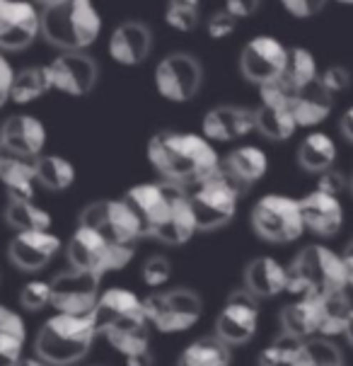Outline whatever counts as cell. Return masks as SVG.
Listing matches in <instances>:
<instances>
[{
    "mask_svg": "<svg viewBox=\"0 0 353 366\" xmlns=\"http://www.w3.org/2000/svg\"><path fill=\"white\" fill-rule=\"evenodd\" d=\"M254 233L266 243L288 245L305 233L298 199L288 194H266L252 209Z\"/></svg>",
    "mask_w": 353,
    "mask_h": 366,
    "instance_id": "cell-9",
    "label": "cell"
},
{
    "mask_svg": "<svg viewBox=\"0 0 353 366\" xmlns=\"http://www.w3.org/2000/svg\"><path fill=\"white\" fill-rule=\"evenodd\" d=\"M153 51L150 27L138 20L121 22L109 36V56L119 66H140Z\"/></svg>",
    "mask_w": 353,
    "mask_h": 366,
    "instance_id": "cell-22",
    "label": "cell"
},
{
    "mask_svg": "<svg viewBox=\"0 0 353 366\" xmlns=\"http://www.w3.org/2000/svg\"><path fill=\"white\" fill-rule=\"evenodd\" d=\"M334 100L329 90L317 80H312L305 88H298L290 97V109H293L295 124L302 129H312L317 124L329 119V114L334 112Z\"/></svg>",
    "mask_w": 353,
    "mask_h": 366,
    "instance_id": "cell-24",
    "label": "cell"
},
{
    "mask_svg": "<svg viewBox=\"0 0 353 366\" xmlns=\"http://www.w3.org/2000/svg\"><path fill=\"white\" fill-rule=\"evenodd\" d=\"M95 337L97 330L90 315L56 313L39 327L34 350L48 366H73L90 355Z\"/></svg>",
    "mask_w": 353,
    "mask_h": 366,
    "instance_id": "cell-5",
    "label": "cell"
},
{
    "mask_svg": "<svg viewBox=\"0 0 353 366\" xmlns=\"http://www.w3.org/2000/svg\"><path fill=\"white\" fill-rule=\"evenodd\" d=\"M288 61V46L271 34H259L250 39L240 54V71L254 85H264L269 80L283 76Z\"/></svg>",
    "mask_w": 353,
    "mask_h": 366,
    "instance_id": "cell-14",
    "label": "cell"
},
{
    "mask_svg": "<svg viewBox=\"0 0 353 366\" xmlns=\"http://www.w3.org/2000/svg\"><path fill=\"white\" fill-rule=\"evenodd\" d=\"M24 340L10 332H0V366H17L24 352Z\"/></svg>",
    "mask_w": 353,
    "mask_h": 366,
    "instance_id": "cell-42",
    "label": "cell"
},
{
    "mask_svg": "<svg viewBox=\"0 0 353 366\" xmlns=\"http://www.w3.org/2000/svg\"><path fill=\"white\" fill-rule=\"evenodd\" d=\"M165 22L170 24L172 29H177V32H191V29L199 27V10L175 8V5H167Z\"/></svg>",
    "mask_w": 353,
    "mask_h": 366,
    "instance_id": "cell-41",
    "label": "cell"
},
{
    "mask_svg": "<svg viewBox=\"0 0 353 366\" xmlns=\"http://www.w3.org/2000/svg\"><path fill=\"white\" fill-rule=\"evenodd\" d=\"M0 332L27 337V325H24L22 315L17 311H12L10 306H5V303H0Z\"/></svg>",
    "mask_w": 353,
    "mask_h": 366,
    "instance_id": "cell-44",
    "label": "cell"
},
{
    "mask_svg": "<svg viewBox=\"0 0 353 366\" xmlns=\"http://www.w3.org/2000/svg\"><path fill=\"white\" fill-rule=\"evenodd\" d=\"M339 129H342V136L349 144H353V107H349L339 119Z\"/></svg>",
    "mask_w": 353,
    "mask_h": 366,
    "instance_id": "cell-51",
    "label": "cell"
},
{
    "mask_svg": "<svg viewBox=\"0 0 353 366\" xmlns=\"http://www.w3.org/2000/svg\"><path fill=\"white\" fill-rule=\"evenodd\" d=\"M36 182L51 192H63L76 182V167L63 156L36 158Z\"/></svg>",
    "mask_w": 353,
    "mask_h": 366,
    "instance_id": "cell-36",
    "label": "cell"
},
{
    "mask_svg": "<svg viewBox=\"0 0 353 366\" xmlns=\"http://www.w3.org/2000/svg\"><path fill=\"white\" fill-rule=\"evenodd\" d=\"M46 71L48 80H51V90L71 97L90 95L97 85V76H100L95 59L85 51H63L46 66Z\"/></svg>",
    "mask_w": 353,
    "mask_h": 366,
    "instance_id": "cell-17",
    "label": "cell"
},
{
    "mask_svg": "<svg viewBox=\"0 0 353 366\" xmlns=\"http://www.w3.org/2000/svg\"><path fill=\"white\" fill-rule=\"evenodd\" d=\"M290 366H344V355L337 342H332V337L314 335L309 340H302L300 352Z\"/></svg>",
    "mask_w": 353,
    "mask_h": 366,
    "instance_id": "cell-34",
    "label": "cell"
},
{
    "mask_svg": "<svg viewBox=\"0 0 353 366\" xmlns=\"http://www.w3.org/2000/svg\"><path fill=\"white\" fill-rule=\"evenodd\" d=\"M12 78H15V71H12L10 61L5 59V54L0 51V107H3V104L10 100Z\"/></svg>",
    "mask_w": 353,
    "mask_h": 366,
    "instance_id": "cell-48",
    "label": "cell"
},
{
    "mask_svg": "<svg viewBox=\"0 0 353 366\" xmlns=\"http://www.w3.org/2000/svg\"><path fill=\"white\" fill-rule=\"evenodd\" d=\"M254 114H257V132L269 141H288L298 129L290 102H262Z\"/></svg>",
    "mask_w": 353,
    "mask_h": 366,
    "instance_id": "cell-29",
    "label": "cell"
},
{
    "mask_svg": "<svg viewBox=\"0 0 353 366\" xmlns=\"http://www.w3.org/2000/svg\"><path fill=\"white\" fill-rule=\"evenodd\" d=\"M126 364L128 366H153L155 364V355L150 352V347H148V350H140V352H133V355H128Z\"/></svg>",
    "mask_w": 353,
    "mask_h": 366,
    "instance_id": "cell-50",
    "label": "cell"
},
{
    "mask_svg": "<svg viewBox=\"0 0 353 366\" xmlns=\"http://www.w3.org/2000/svg\"><path fill=\"white\" fill-rule=\"evenodd\" d=\"M293 90L305 88L312 80L319 78L317 71V61L314 56L307 51V49H288V61H286V71L281 76Z\"/></svg>",
    "mask_w": 353,
    "mask_h": 366,
    "instance_id": "cell-37",
    "label": "cell"
},
{
    "mask_svg": "<svg viewBox=\"0 0 353 366\" xmlns=\"http://www.w3.org/2000/svg\"><path fill=\"white\" fill-rule=\"evenodd\" d=\"M148 322L163 335L187 332L199 322L203 301L194 289L177 287L170 291H155L143 299Z\"/></svg>",
    "mask_w": 353,
    "mask_h": 366,
    "instance_id": "cell-7",
    "label": "cell"
},
{
    "mask_svg": "<svg viewBox=\"0 0 353 366\" xmlns=\"http://www.w3.org/2000/svg\"><path fill=\"white\" fill-rule=\"evenodd\" d=\"M90 318L97 335L107 337V342L123 357L150 347V322L145 318L143 301L131 289L111 287L102 291Z\"/></svg>",
    "mask_w": 353,
    "mask_h": 366,
    "instance_id": "cell-2",
    "label": "cell"
},
{
    "mask_svg": "<svg viewBox=\"0 0 353 366\" xmlns=\"http://www.w3.org/2000/svg\"><path fill=\"white\" fill-rule=\"evenodd\" d=\"M300 347H302L300 337H293V335L281 330V335L274 337V342L262 350V355L257 359V366H290L295 355L300 352Z\"/></svg>",
    "mask_w": 353,
    "mask_h": 366,
    "instance_id": "cell-38",
    "label": "cell"
},
{
    "mask_svg": "<svg viewBox=\"0 0 353 366\" xmlns=\"http://www.w3.org/2000/svg\"><path fill=\"white\" fill-rule=\"evenodd\" d=\"M20 303L24 311H41V308L51 306V282H41V279H32L20 291Z\"/></svg>",
    "mask_w": 353,
    "mask_h": 366,
    "instance_id": "cell-39",
    "label": "cell"
},
{
    "mask_svg": "<svg viewBox=\"0 0 353 366\" xmlns=\"http://www.w3.org/2000/svg\"><path fill=\"white\" fill-rule=\"evenodd\" d=\"M48 90H51V80H48L46 66L22 68V71H17L15 78H12L10 100L17 104H29V102H36L39 97H44Z\"/></svg>",
    "mask_w": 353,
    "mask_h": 366,
    "instance_id": "cell-33",
    "label": "cell"
},
{
    "mask_svg": "<svg viewBox=\"0 0 353 366\" xmlns=\"http://www.w3.org/2000/svg\"><path fill=\"white\" fill-rule=\"evenodd\" d=\"M61 250L58 235L51 231H22L10 240V262L22 272H39Z\"/></svg>",
    "mask_w": 353,
    "mask_h": 366,
    "instance_id": "cell-19",
    "label": "cell"
},
{
    "mask_svg": "<svg viewBox=\"0 0 353 366\" xmlns=\"http://www.w3.org/2000/svg\"><path fill=\"white\" fill-rule=\"evenodd\" d=\"M300 204V216L305 231L314 233L317 238H332L344 226V204L337 194L314 189L305 194Z\"/></svg>",
    "mask_w": 353,
    "mask_h": 366,
    "instance_id": "cell-18",
    "label": "cell"
},
{
    "mask_svg": "<svg viewBox=\"0 0 353 366\" xmlns=\"http://www.w3.org/2000/svg\"><path fill=\"white\" fill-rule=\"evenodd\" d=\"M80 226L97 231L111 245L135 247L143 238L133 211L126 207L123 199H104L85 207L80 214Z\"/></svg>",
    "mask_w": 353,
    "mask_h": 366,
    "instance_id": "cell-10",
    "label": "cell"
},
{
    "mask_svg": "<svg viewBox=\"0 0 353 366\" xmlns=\"http://www.w3.org/2000/svg\"><path fill=\"white\" fill-rule=\"evenodd\" d=\"M298 163L302 170L314 172V175L334 167V163H337V144L332 141V136L322 132L307 134L298 148Z\"/></svg>",
    "mask_w": 353,
    "mask_h": 366,
    "instance_id": "cell-31",
    "label": "cell"
},
{
    "mask_svg": "<svg viewBox=\"0 0 353 366\" xmlns=\"http://www.w3.org/2000/svg\"><path fill=\"white\" fill-rule=\"evenodd\" d=\"M344 337L349 340V345L353 347V308H351V315L346 320V327H344Z\"/></svg>",
    "mask_w": 353,
    "mask_h": 366,
    "instance_id": "cell-55",
    "label": "cell"
},
{
    "mask_svg": "<svg viewBox=\"0 0 353 366\" xmlns=\"http://www.w3.org/2000/svg\"><path fill=\"white\" fill-rule=\"evenodd\" d=\"M319 184H317V189L322 192H329V194H342V189L346 187V179L342 172H334L332 167L329 170H324V172H319Z\"/></svg>",
    "mask_w": 353,
    "mask_h": 366,
    "instance_id": "cell-49",
    "label": "cell"
},
{
    "mask_svg": "<svg viewBox=\"0 0 353 366\" xmlns=\"http://www.w3.org/2000/svg\"><path fill=\"white\" fill-rule=\"evenodd\" d=\"M349 289V279L342 262V255L327 245L302 247L293 262L286 267V291L293 296L324 299Z\"/></svg>",
    "mask_w": 353,
    "mask_h": 366,
    "instance_id": "cell-3",
    "label": "cell"
},
{
    "mask_svg": "<svg viewBox=\"0 0 353 366\" xmlns=\"http://www.w3.org/2000/svg\"><path fill=\"white\" fill-rule=\"evenodd\" d=\"M245 289L259 301L274 299L286 291V267L274 257L252 259L245 269Z\"/></svg>",
    "mask_w": 353,
    "mask_h": 366,
    "instance_id": "cell-26",
    "label": "cell"
},
{
    "mask_svg": "<svg viewBox=\"0 0 353 366\" xmlns=\"http://www.w3.org/2000/svg\"><path fill=\"white\" fill-rule=\"evenodd\" d=\"M220 167L230 172L232 177H237L247 187H252L254 182H259V179L266 175V170H269V158H266V153L259 146L247 144L227 153L225 160H220Z\"/></svg>",
    "mask_w": 353,
    "mask_h": 366,
    "instance_id": "cell-27",
    "label": "cell"
},
{
    "mask_svg": "<svg viewBox=\"0 0 353 366\" xmlns=\"http://www.w3.org/2000/svg\"><path fill=\"white\" fill-rule=\"evenodd\" d=\"M17 366H48V364L41 362L39 357H22L20 362H17Z\"/></svg>",
    "mask_w": 353,
    "mask_h": 366,
    "instance_id": "cell-54",
    "label": "cell"
},
{
    "mask_svg": "<svg viewBox=\"0 0 353 366\" xmlns=\"http://www.w3.org/2000/svg\"><path fill=\"white\" fill-rule=\"evenodd\" d=\"M0 182L8 189V197L32 199L36 184V158L0 148Z\"/></svg>",
    "mask_w": 353,
    "mask_h": 366,
    "instance_id": "cell-25",
    "label": "cell"
},
{
    "mask_svg": "<svg viewBox=\"0 0 353 366\" xmlns=\"http://www.w3.org/2000/svg\"><path fill=\"white\" fill-rule=\"evenodd\" d=\"M32 3L41 5V8H46V5H53V3H58V0H32Z\"/></svg>",
    "mask_w": 353,
    "mask_h": 366,
    "instance_id": "cell-56",
    "label": "cell"
},
{
    "mask_svg": "<svg viewBox=\"0 0 353 366\" xmlns=\"http://www.w3.org/2000/svg\"><path fill=\"white\" fill-rule=\"evenodd\" d=\"M281 5H283V8H286L293 17L307 20V17H314L322 8H324L327 0H281Z\"/></svg>",
    "mask_w": 353,
    "mask_h": 366,
    "instance_id": "cell-45",
    "label": "cell"
},
{
    "mask_svg": "<svg viewBox=\"0 0 353 366\" xmlns=\"http://www.w3.org/2000/svg\"><path fill=\"white\" fill-rule=\"evenodd\" d=\"M46 146V129L32 114H12L0 127V148L39 158Z\"/></svg>",
    "mask_w": 353,
    "mask_h": 366,
    "instance_id": "cell-21",
    "label": "cell"
},
{
    "mask_svg": "<svg viewBox=\"0 0 353 366\" xmlns=\"http://www.w3.org/2000/svg\"><path fill=\"white\" fill-rule=\"evenodd\" d=\"M66 255L71 267H76V269H85L97 277H104L107 272L123 269L131 262L135 255V247L111 245L97 231L78 223L76 233L68 240Z\"/></svg>",
    "mask_w": 353,
    "mask_h": 366,
    "instance_id": "cell-8",
    "label": "cell"
},
{
    "mask_svg": "<svg viewBox=\"0 0 353 366\" xmlns=\"http://www.w3.org/2000/svg\"><path fill=\"white\" fill-rule=\"evenodd\" d=\"M281 330L293 337L309 340L319 332V299H302L288 303L281 311Z\"/></svg>",
    "mask_w": 353,
    "mask_h": 366,
    "instance_id": "cell-28",
    "label": "cell"
},
{
    "mask_svg": "<svg viewBox=\"0 0 353 366\" xmlns=\"http://www.w3.org/2000/svg\"><path fill=\"white\" fill-rule=\"evenodd\" d=\"M351 189H353V177H351Z\"/></svg>",
    "mask_w": 353,
    "mask_h": 366,
    "instance_id": "cell-58",
    "label": "cell"
},
{
    "mask_svg": "<svg viewBox=\"0 0 353 366\" xmlns=\"http://www.w3.org/2000/svg\"><path fill=\"white\" fill-rule=\"evenodd\" d=\"M167 192H170V214H167L163 231L158 233V240L165 245H184L194 238V233H199L194 209L189 202V189L182 184L167 182Z\"/></svg>",
    "mask_w": 353,
    "mask_h": 366,
    "instance_id": "cell-23",
    "label": "cell"
},
{
    "mask_svg": "<svg viewBox=\"0 0 353 366\" xmlns=\"http://www.w3.org/2000/svg\"><path fill=\"white\" fill-rule=\"evenodd\" d=\"M232 364V347L222 342L218 335L199 337L184 347L177 359V366H230Z\"/></svg>",
    "mask_w": 353,
    "mask_h": 366,
    "instance_id": "cell-30",
    "label": "cell"
},
{
    "mask_svg": "<svg viewBox=\"0 0 353 366\" xmlns=\"http://www.w3.org/2000/svg\"><path fill=\"white\" fill-rule=\"evenodd\" d=\"M259 5L262 0H225V12H230L235 20H245L259 10Z\"/></svg>",
    "mask_w": 353,
    "mask_h": 366,
    "instance_id": "cell-47",
    "label": "cell"
},
{
    "mask_svg": "<svg viewBox=\"0 0 353 366\" xmlns=\"http://www.w3.org/2000/svg\"><path fill=\"white\" fill-rule=\"evenodd\" d=\"M41 34L32 0H0V51H22Z\"/></svg>",
    "mask_w": 353,
    "mask_h": 366,
    "instance_id": "cell-15",
    "label": "cell"
},
{
    "mask_svg": "<svg viewBox=\"0 0 353 366\" xmlns=\"http://www.w3.org/2000/svg\"><path fill=\"white\" fill-rule=\"evenodd\" d=\"M126 207L133 211L135 221L140 226V235L143 238H155L163 231L167 214H170V192H167V182H143L135 184L121 197Z\"/></svg>",
    "mask_w": 353,
    "mask_h": 366,
    "instance_id": "cell-16",
    "label": "cell"
},
{
    "mask_svg": "<svg viewBox=\"0 0 353 366\" xmlns=\"http://www.w3.org/2000/svg\"><path fill=\"white\" fill-rule=\"evenodd\" d=\"M41 36L61 51H85L102 32L95 0H58L39 12Z\"/></svg>",
    "mask_w": 353,
    "mask_h": 366,
    "instance_id": "cell-4",
    "label": "cell"
},
{
    "mask_svg": "<svg viewBox=\"0 0 353 366\" xmlns=\"http://www.w3.org/2000/svg\"><path fill=\"white\" fill-rule=\"evenodd\" d=\"M148 158L167 182L194 187L220 167L218 151L203 134L160 132L148 144Z\"/></svg>",
    "mask_w": 353,
    "mask_h": 366,
    "instance_id": "cell-1",
    "label": "cell"
},
{
    "mask_svg": "<svg viewBox=\"0 0 353 366\" xmlns=\"http://www.w3.org/2000/svg\"><path fill=\"white\" fill-rule=\"evenodd\" d=\"M5 221L12 231H48L51 228V214L41 209L34 199H15L8 197V207H5Z\"/></svg>",
    "mask_w": 353,
    "mask_h": 366,
    "instance_id": "cell-32",
    "label": "cell"
},
{
    "mask_svg": "<svg viewBox=\"0 0 353 366\" xmlns=\"http://www.w3.org/2000/svg\"><path fill=\"white\" fill-rule=\"evenodd\" d=\"M170 277H172V264H170V259L163 255L148 257L143 269H140V279H143L150 289L165 287V284L170 282Z\"/></svg>",
    "mask_w": 353,
    "mask_h": 366,
    "instance_id": "cell-40",
    "label": "cell"
},
{
    "mask_svg": "<svg viewBox=\"0 0 353 366\" xmlns=\"http://www.w3.org/2000/svg\"><path fill=\"white\" fill-rule=\"evenodd\" d=\"M342 262L346 269V279H349V287H353V240H349V245L342 252Z\"/></svg>",
    "mask_w": 353,
    "mask_h": 366,
    "instance_id": "cell-52",
    "label": "cell"
},
{
    "mask_svg": "<svg viewBox=\"0 0 353 366\" xmlns=\"http://www.w3.org/2000/svg\"><path fill=\"white\" fill-rule=\"evenodd\" d=\"M167 5H175V8H189V10H199L201 0H167Z\"/></svg>",
    "mask_w": 353,
    "mask_h": 366,
    "instance_id": "cell-53",
    "label": "cell"
},
{
    "mask_svg": "<svg viewBox=\"0 0 353 366\" xmlns=\"http://www.w3.org/2000/svg\"><path fill=\"white\" fill-rule=\"evenodd\" d=\"M203 85V68L191 54L177 51L165 56L155 68V90L170 102H189Z\"/></svg>",
    "mask_w": 353,
    "mask_h": 366,
    "instance_id": "cell-11",
    "label": "cell"
},
{
    "mask_svg": "<svg viewBox=\"0 0 353 366\" xmlns=\"http://www.w3.org/2000/svg\"><path fill=\"white\" fill-rule=\"evenodd\" d=\"M319 83L337 97V95H342L344 90L351 88V73L346 71L344 66H329L324 73H319Z\"/></svg>",
    "mask_w": 353,
    "mask_h": 366,
    "instance_id": "cell-43",
    "label": "cell"
},
{
    "mask_svg": "<svg viewBox=\"0 0 353 366\" xmlns=\"http://www.w3.org/2000/svg\"><path fill=\"white\" fill-rule=\"evenodd\" d=\"M247 189H250L247 184H242L222 167H218L203 182L189 187V202L194 209L196 228L201 233H210L227 226L235 219L237 202L242 199Z\"/></svg>",
    "mask_w": 353,
    "mask_h": 366,
    "instance_id": "cell-6",
    "label": "cell"
},
{
    "mask_svg": "<svg viewBox=\"0 0 353 366\" xmlns=\"http://www.w3.org/2000/svg\"><path fill=\"white\" fill-rule=\"evenodd\" d=\"M235 27H237V20L225 10L215 12L208 20V34L213 36V39H225V36H230L235 32Z\"/></svg>",
    "mask_w": 353,
    "mask_h": 366,
    "instance_id": "cell-46",
    "label": "cell"
},
{
    "mask_svg": "<svg viewBox=\"0 0 353 366\" xmlns=\"http://www.w3.org/2000/svg\"><path fill=\"white\" fill-rule=\"evenodd\" d=\"M351 308H353V303L349 296H346V291L319 299V332L317 335H322V337H337V335H344Z\"/></svg>",
    "mask_w": 353,
    "mask_h": 366,
    "instance_id": "cell-35",
    "label": "cell"
},
{
    "mask_svg": "<svg viewBox=\"0 0 353 366\" xmlns=\"http://www.w3.org/2000/svg\"><path fill=\"white\" fill-rule=\"evenodd\" d=\"M259 327V299L247 289L230 291L215 320V335L230 347L247 345Z\"/></svg>",
    "mask_w": 353,
    "mask_h": 366,
    "instance_id": "cell-13",
    "label": "cell"
},
{
    "mask_svg": "<svg viewBox=\"0 0 353 366\" xmlns=\"http://www.w3.org/2000/svg\"><path fill=\"white\" fill-rule=\"evenodd\" d=\"M100 282L102 277L71 267L51 279V306L58 313L90 315L102 294Z\"/></svg>",
    "mask_w": 353,
    "mask_h": 366,
    "instance_id": "cell-12",
    "label": "cell"
},
{
    "mask_svg": "<svg viewBox=\"0 0 353 366\" xmlns=\"http://www.w3.org/2000/svg\"><path fill=\"white\" fill-rule=\"evenodd\" d=\"M339 5H353V0H337Z\"/></svg>",
    "mask_w": 353,
    "mask_h": 366,
    "instance_id": "cell-57",
    "label": "cell"
},
{
    "mask_svg": "<svg viewBox=\"0 0 353 366\" xmlns=\"http://www.w3.org/2000/svg\"><path fill=\"white\" fill-rule=\"evenodd\" d=\"M201 132L210 144H213V141L227 144V141H235V139H245V136H250L252 132H257V114H254V109H247V107L220 104V107H213L203 117Z\"/></svg>",
    "mask_w": 353,
    "mask_h": 366,
    "instance_id": "cell-20",
    "label": "cell"
}]
</instances>
